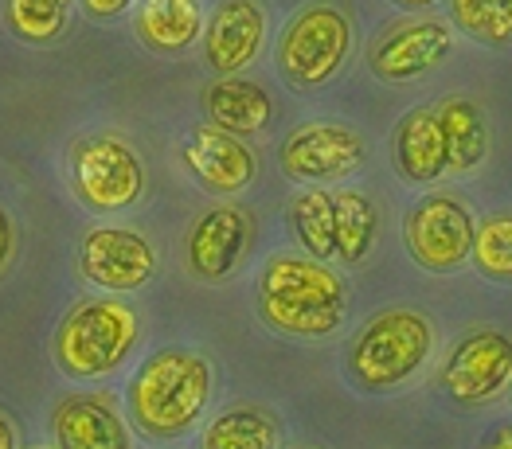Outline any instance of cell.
<instances>
[{
    "label": "cell",
    "mask_w": 512,
    "mask_h": 449,
    "mask_svg": "<svg viewBox=\"0 0 512 449\" xmlns=\"http://www.w3.org/2000/svg\"><path fill=\"white\" fill-rule=\"evenodd\" d=\"M258 321L290 340H325L344 328L348 317V282L333 262L309 254H270L255 278Z\"/></svg>",
    "instance_id": "1"
},
{
    "label": "cell",
    "mask_w": 512,
    "mask_h": 449,
    "mask_svg": "<svg viewBox=\"0 0 512 449\" xmlns=\"http://www.w3.org/2000/svg\"><path fill=\"white\" fill-rule=\"evenodd\" d=\"M215 391L212 364L184 344L157 348L126 387L129 426L149 442H176L200 426Z\"/></svg>",
    "instance_id": "2"
},
{
    "label": "cell",
    "mask_w": 512,
    "mask_h": 449,
    "mask_svg": "<svg viewBox=\"0 0 512 449\" xmlns=\"http://www.w3.org/2000/svg\"><path fill=\"white\" fill-rule=\"evenodd\" d=\"M434 325L419 309H384L368 317L344 348V379L360 395H391L419 379L434 356Z\"/></svg>",
    "instance_id": "3"
},
{
    "label": "cell",
    "mask_w": 512,
    "mask_h": 449,
    "mask_svg": "<svg viewBox=\"0 0 512 449\" xmlns=\"http://www.w3.org/2000/svg\"><path fill=\"white\" fill-rule=\"evenodd\" d=\"M141 344V313L126 297H86L79 301L51 336V360L71 383L106 379L126 368Z\"/></svg>",
    "instance_id": "4"
},
{
    "label": "cell",
    "mask_w": 512,
    "mask_h": 449,
    "mask_svg": "<svg viewBox=\"0 0 512 449\" xmlns=\"http://www.w3.org/2000/svg\"><path fill=\"white\" fill-rule=\"evenodd\" d=\"M67 184L86 211L122 215L145 200L149 172L129 137L114 129H94L67 149Z\"/></svg>",
    "instance_id": "5"
},
{
    "label": "cell",
    "mask_w": 512,
    "mask_h": 449,
    "mask_svg": "<svg viewBox=\"0 0 512 449\" xmlns=\"http://www.w3.org/2000/svg\"><path fill=\"white\" fill-rule=\"evenodd\" d=\"M352 16L333 0H309L286 20L282 36L274 40L278 75L294 90H317L333 82L352 59Z\"/></svg>",
    "instance_id": "6"
},
{
    "label": "cell",
    "mask_w": 512,
    "mask_h": 449,
    "mask_svg": "<svg viewBox=\"0 0 512 449\" xmlns=\"http://www.w3.org/2000/svg\"><path fill=\"white\" fill-rule=\"evenodd\" d=\"M477 219L454 192H430L403 215V246L427 274H458L470 266Z\"/></svg>",
    "instance_id": "7"
},
{
    "label": "cell",
    "mask_w": 512,
    "mask_h": 449,
    "mask_svg": "<svg viewBox=\"0 0 512 449\" xmlns=\"http://www.w3.org/2000/svg\"><path fill=\"white\" fill-rule=\"evenodd\" d=\"M364 161H368L364 133L344 122L294 125L282 137V149H278L282 172L294 184H305V188H325V184L348 180L364 168Z\"/></svg>",
    "instance_id": "8"
},
{
    "label": "cell",
    "mask_w": 512,
    "mask_h": 449,
    "mask_svg": "<svg viewBox=\"0 0 512 449\" xmlns=\"http://www.w3.org/2000/svg\"><path fill=\"white\" fill-rule=\"evenodd\" d=\"M79 274L106 293H137L161 274V254L149 235L122 223H98L79 239Z\"/></svg>",
    "instance_id": "9"
},
{
    "label": "cell",
    "mask_w": 512,
    "mask_h": 449,
    "mask_svg": "<svg viewBox=\"0 0 512 449\" xmlns=\"http://www.w3.org/2000/svg\"><path fill=\"white\" fill-rule=\"evenodd\" d=\"M512 383V336L501 328H473L442 360L438 387L458 407H481L501 399Z\"/></svg>",
    "instance_id": "10"
},
{
    "label": "cell",
    "mask_w": 512,
    "mask_h": 449,
    "mask_svg": "<svg viewBox=\"0 0 512 449\" xmlns=\"http://www.w3.org/2000/svg\"><path fill=\"white\" fill-rule=\"evenodd\" d=\"M255 243V215L239 204H215L196 215L184 239V266L196 282H227Z\"/></svg>",
    "instance_id": "11"
},
{
    "label": "cell",
    "mask_w": 512,
    "mask_h": 449,
    "mask_svg": "<svg viewBox=\"0 0 512 449\" xmlns=\"http://www.w3.org/2000/svg\"><path fill=\"white\" fill-rule=\"evenodd\" d=\"M454 24L438 16H415L395 28H387L380 40L368 47V67L380 82L403 86V82L427 79L454 55Z\"/></svg>",
    "instance_id": "12"
},
{
    "label": "cell",
    "mask_w": 512,
    "mask_h": 449,
    "mask_svg": "<svg viewBox=\"0 0 512 449\" xmlns=\"http://www.w3.org/2000/svg\"><path fill=\"white\" fill-rule=\"evenodd\" d=\"M51 442L55 449H137L133 426L118 399L106 391H75L51 407Z\"/></svg>",
    "instance_id": "13"
},
{
    "label": "cell",
    "mask_w": 512,
    "mask_h": 449,
    "mask_svg": "<svg viewBox=\"0 0 512 449\" xmlns=\"http://www.w3.org/2000/svg\"><path fill=\"white\" fill-rule=\"evenodd\" d=\"M184 168L208 196H239L258 180V153L227 129L196 125L184 141Z\"/></svg>",
    "instance_id": "14"
},
{
    "label": "cell",
    "mask_w": 512,
    "mask_h": 449,
    "mask_svg": "<svg viewBox=\"0 0 512 449\" xmlns=\"http://www.w3.org/2000/svg\"><path fill=\"white\" fill-rule=\"evenodd\" d=\"M262 43H266V8H262V0H219L208 12L204 59L215 71V79L247 71L262 55Z\"/></svg>",
    "instance_id": "15"
},
{
    "label": "cell",
    "mask_w": 512,
    "mask_h": 449,
    "mask_svg": "<svg viewBox=\"0 0 512 449\" xmlns=\"http://www.w3.org/2000/svg\"><path fill=\"white\" fill-rule=\"evenodd\" d=\"M204 114H208V125L227 129L235 137H262L274 129L278 106L262 82L243 79V75H223V79L208 82V90H204Z\"/></svg>",
    "instance_id": "16"
},
{
    "label": "cell",
    "mask_w": 512,
    "mask_h": 449,
    "mask_svg": "<svg viewBox=\"0 0 512 449\" xmlns=\"http://www.w3.org/2000/svg\"><path fill=\"white\" fill-rule=\"evenodd\" d=\"M208 8L204 0H137L133 4V36L153 55H184L204 40Z\"/></svg>",
    "instance_id": "17"
},
{
    "label": "cell",
    "mask_w": 512,
    "mask_h": 449,
    "mask_svg": "<svg viewBox=\"0 0 512 449\" xmlns=\"http://www.w3.org/2000/svg\"><path fill=\"white\" fill-rule=\"evenodd\" d=\"M395 172L403 184H434L438 176H446V141H442V125L430 106H415L407 110L399 125H395Z\"/></svg>",
    "instance_id": "18"
},
{
    "label": "cell",
    "mask_w": 512,
    "mask_h": 449,
    "mask_svg": "<svg viewBox=\"0 0 512 449\" xmlns=\"http://www.w3.org/2000/svg\"><path fill=\"white\" fill-rule=\"evenodd\" d=\"M434 114H438L442 141H446V172H458V176L477 172L489 157V118H485V110L466 94H454Z\"/></svg>",
    "instance_id": "19"
},
{
    "label": "cell",
    "mask_w": 512,
    "mask_h": 449,
    "mask_svg": "<svg viewBox=\"0 0 512 449\" xmlns=\"http://www.w3.org/2000/svg\"><path fill=\"white\" fill-rule=\"evenodd\" d=\"M333 219H337V262L364 266L380 243V204L364 188H337L333 192Z\"/></svg>",
    "instance_id": "20"
},
{
    "label": "cell",
    "mask_w": 512,
    "mask_h": 449,
    "mask_svg": "<svg viewBox=\"0 0 512 449\" xmlns=\"http://www.w3.org/2000/svg\"><path fill=\"white\" fill-rule=\"evenodd\" d=\"M282 426L266 407L239 403L219 410L200 434V449H278Z\"/></svg>",
    "instance_id": "21"
},
{
    "label": "cell",
    "mask_w": 512,
    "mask_h": 449,
    "mask_svg": "<svg viewBox=\"0 0 512 449\" xmlns=\"http://www.w3.org/2000/svg\"><path fill=\"white\" fill-rule=\"evenodd\" d=\"M290 227L298 235L301 254L317 262H337V219L329 188H301L290 200Z\"/></svg>",
    "instance_id": "22"
},
{
    "label": "cell",
    "mask_w": 512,
    "mask_h": 449,
    "mask_svg": "<svg viewBox=\"0 0 512 449\" xmlns=\"http://www.w3.org/2000/svg\"><path fill=\"white\" fill-rule=\"evenodd\" d=\"M75 0H4V24L12 40L28 47H51L63 40Z\"/></svg>",
    "instance_id": "23"
},
{
    "label": "cell",
    "mask_w": 512,
    "mask_h": 449,
    "mask_svg": "<svg viewBox=\"0 0 512 449\" xmlns=\"http://www.w3.org/2000/svg\"><path fill=\"white\" fill-rule=\"evenodd\" d=\"M450 24L466 40L505 51L512 47V0H450Z\"/></svg>",
    "instance_id": "24"
},
{
    "label": "cell",
    "mask_w": 512,
    "mask_h": 449,
    "mask_svg": "<svg viewBox=\"0 0 512 449\" xmlns=\"http://www.w3.org/2000/svg\"><path fill=\"white\" fill-rule=\"evenodd\" d=\"M470 262L489 282H512V211H497L477 223Z\"/></svg>",
    "instance_id": "25"
},
{
    "label": "cell",
    "mask_w": 512,
    "mask_h": 449,
    "mask_svg": "<svg viewBox=\"0 0 512 449\" xmlns=\"http://www.w3.org/2000/svg\"><path fill=\"white\" fill-rule=\"evenodd\" d=\"M16 219H12V211L0 204V278L8 274V266H12V258H16Z\"/></svg>",
    "instance_id": "26"
},
{
    "label": "cell",
    "mask_w": 512,
    "mask_h": 449,
    "mask_svg": "<svg viewBox=\"0 0 512 449\" xmlns=\"http://www.w3.org/2000/svg\"><path fill=\"white\" fill-rule=\"evenodd\" d=\"M79 4L90 20H118V16L133 12L137 0H79Z\"/></svg>",
    "instance_id": "27"
},
{
    "label": "cell",
    "mask_w": 512,
    "mask_h": 449,
    "mask_svg": "<svg viewBox=\"0 0 512 449\" xmlns=\"http://www.w3.org/2000/svg\"><path fill=\"white\" fill-rule=\"evenodd\" d=\"M0 449H20V438H16V426L12 418L0 410Z\"/></svg>",
    "instance_id": "28"
},
{
    "label": "cell",
    "mask_w": 512,
    "mask_h": 449,
    "mask_svg": "<svg viewBox=\"0 0 512 449\" xmlns=\"http://www.w3.org/2000/svg\"><path fill=\"white\" fill-rule=\"evenodd\" d=\"M489 449H512V422L497 430V438H493V446H489Z\"/></svg>",
    "instance_id": "29"
},
{
    "label": "cell",
    "mask_w": 512,
    "mask_h": 449,
    "mask_svg": "<svg viewBox=\"0 0 512 449\" xmlns=\"http://www.w3.org/2000/svg\"><path fill=\"white\" fill-rule=\"evenodd\" d=\"M395 8H415V12H423V8H434L438 0H391Z\"/></svg>",
    "instance_id": "30"
},
{
    "label": "cell",
    "mask_w": 512,
    "mask_h": 449,
    "mask_svg": "<svg viewBox=\"0 0 512 449\" xmlns=\"http://www.w3.org/2000/svg\"><path fill=\"white\" fill-rule=\"evenodd\" d=\"M278 449H313V446H305V442H294V446H278Z\"/></svg>",
    "instance_id": "31"
},
{
    "label": "cell",
    "mask_w": 512,
    "mask_h": 449,
    "mask_svg": "<svg viewBox=\"0 0 512 449\" xmlns=\"http://www.w3.org/2000/svg\"><path fill=\"white\" fill-rule=\"evenodd\" d=\"M509 399H512V383H509Z\"/></svg>",
    "instance_id": "32"
},
{
    "label": "cell",
    "mask_w": 512,
    "mask_h": 449,
    "mask_svg": "<svg viewBox=\"0 0 512 449\" xmlns=\"http://www.w3.org/2000/svg\"><path fill=\"white\" fill-rule=\"evenodd\" d=\"M28 449H43V446H28Z\"/></svg>",
    "instance_id": "33"
}]
</instances>
